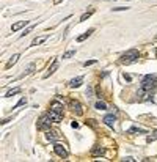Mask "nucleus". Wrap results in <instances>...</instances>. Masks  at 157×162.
Returning <instances> with one entry per match:
<instances>
[{"label":"nucleus","mask_w":157,"mask_h":162,"mask_svg":"<svg viewBox=\"0 0 157 162\" xmlns=\"http://www.w3.org/2000/svg\"><path fill=\"white\" fill-rule=\"evenodd\" d=\"M157 87V77L156 76H146L143 80H141V90H146V91H151Z\"/></svg>","instance_id":"nucleus-1"},{"label":"nucleus","mask_w":157,"mask_h":162,"mask_svg":"<svg viewBox=\"0 0 157 162\" xmlns=\"http://www.w3.org/2000/svg\"><path fill=\"white\" fill-rule=\"evenodd\" d=\"M50 123H53V120L50 118V115H49V112L47 113H43L41 115V118L38 120V129L39 131H49V128H50Z\"/></svg>","instance_id":"nucleus-2"},{"label":"nucleus","mask_w":157,"mask_h":162,"mask_svg":"<svg viewBox=\"0 0 157 162\" xmlns=\"http://www.w3.org/2000/svg\"><path fill=\"white\" fill-rule=\"evenodd\" d=\"M138 60V51H135V49H131V51H127L124 54V55L121 57V63L124 65H129V63H133V61Z\"/></svg>","instance_id":"nucleus-3"},{"label":"nucleus","mask_w":157,"mask_h":162,"mask_svg":"<svg viewBox=\"0 0 157 162\" xmlns=\"http://www.w3.org/2000/svg\"><path fill=\"white\" fill-rule=\"evenodd\" d=\"M53 151L58 154L61 159H66V157H68V151H66V148H64L63 145H60V143H55V145H53Z\"/></svg>","instance_id":"nucleus-4"},{"label":"nucleus","mask_w":157,"mask_h":162,"mask_svg":"<svg viewBox=\"0 0 157 162\" xmlns=\"http://www.w3.org/2000/svg\"><path fill=\"white\" fill-rule=\"evenodd\" d=\"M151 98H152V93H151V91H146V90H141V88H140V91H138V101L140 102L149 101Z\"/></svg>","instance_id":"nucleus-5"},{"label":"nucleus","mask_w":157,"mask_h":162,"mask_svg":"<svg viewBox=\"0 0 157 162\" xmlns=\"http://www.w3.org/2000/svg\"><path fill=\"white\" fill-rule=\"evenodd\" d=\"M69 107L72 109L75 115H82V104L79 101H69Z\"/></svg>","instance_id":"nucleus-6"},{"label":"nucleus","mask_w":157,"mask_h":162,"mask_svg":"<svg viewBox=\"0 0 157 162\" xmlns=\"http://www.w3.org/2000/svg\"><path fill=\"white\" fill-rule=\"evenodd\" d=\"M102 121H104L105 124L109 126V128H113L115 121H116V117H115L113 113H110V115H105V117H104V120H102Z\"/></svg>","instance_id":"nucleus-7"},{"label":"nucleus","mask_w":157,"mask_h":162,"mask_svg":"<svg viewBox=\"0 0 157 162\" xmlns=\"http://www.w3.org/2000/svg\"><path fill=\"white\" fill-rule=\"evenodd\" d=\"M50 110H52V112H57V113H61V115H63V104H61V102H58V101H53V102L50 104Z\"/></svg>","instance_id":"nucleus-8"},{"label":"nucleus","mask_w":157,"mask_h":162,"mask_svg":"<svg viewBox=\"0 0 157 162\" xmlns=\"http://www.w3.org/2000/svg\"><path fill=\"white\" fill-rule=\"evenodd\" d=\"M104 153H105V148H104V146H94L93 151H91V156L99 157V156H102Z\"/></svg>","instance_id":"nucleus-9"},{"label":"nucleus","mask_w":157,"mask_h":162,"mask_svg":"<svg viewBox=\"0 0 157 162\" xmlns=\"http://www.w3.org/2000/svg\"><path fill=\"white\" fill-rule=\"evenodd\" d=\"M57 69H58V61H57V60H53L52 66L49 68V72H46V74H44V79H47V77L50 76V74H53V72H55Z\"/></svg>","instance_id":"nucleus-10"},{"label":"nucleus","mask_w":157,"mask_h":162,"mask_svg":"<svg viewBox=\"0 0 157 162\" xmlns=\"http://www.w3.org/2000/svg\"><path fill=\"white\" fill-rule=\"evenodd\" d=\"M58 137L60 136H58V132H57V131H47V134H46V138H47V140H50V142H55Z\"/></svg>","instance_id":"nucleus-11"},{"label":"nucleus","mask_w":157,"mask_h":162,"mask_svg":"<svg viewBox=\"0 0 157 162\" xmlns=\"http://www.w3.org/2000/svg\"><path fill=\"white\" fill-rule=\"evenodd\" d=\"M27 24H28V21H19V22H16V24H13L11 30H13V32H17V30H21L22 27H25Z\"/></svg>","instance_id":"nucleus-12"},{"label":"nucleus","mask_w":157,"mask_h":162,"mask_svg":"<svg viewBox=\"0 0 157 162\" xmlns=\"http://www.w3.org/2000/svg\"><path fill=\"white\" fill-rule=\"evenodd\" d=\"M82 82H83V77H75V79H72L69 82V87L71 88H77V87H80Z\"/></svg>","instance_id":"nucleus-13"},{"label":"nucleus","mask_w":157,"mask_h":162,"mask_svg":"<svg viewBox=\"0 0 157 162\" xmlns=\"http://www.w3.org/2000/svg\"><path fill=\"white\" fill-rule=\"evenodd\" d=\"M93 32H94V29H90V30H86V32H85V33H83V35H80V36L77 38V41H79V43H82V41H85V40H86V38H88V36H90V35H91V33H93Z\"/></svg>","instance_id":"nucleus-14"},{"label":"nucleus","mask_w":157,"mask_h":162,"mask_svg":"<svg viewBox=\"0 0 157 162\" xmlns=\"http://www.w3.org/2000/svg\"><path fill=\"white\" fill-rule=\"evenodd\" d=\"M33 71H35V63H30L28 66H27L25 72H22V74H21V77H24V76H28V74H32Z\"/></svg>","instance_id":"nucleus-15"},{"label":"nucleus","mask_w":157,"mask_h":162,"mask_svg":"<svg viewBox=\"0 0 157 162\" xmlns=\"http://www.w3.org/2000/svg\"><path fill=\"white\" fill-rule=\"evenodd\" d=\"M127 134H146V131L140 129V128H131L127 131Z\"/></svg>","instance_id":"nucleus-16"},{"label":"nucleus","mask_w":157,"mask_h":162,"mask_svg":"<svg viewBox=\"0 0 157 162\" xmlns=\"http://www.w3.org/2000/svg\"><path fill=\"white\" fill-rule=\"evenodd\" d=\"M17 58H19V54H14V55L11 57V60L8 61V63H6V68H11V66H13V65L17 61Z\"/></svg>","instance_id":"nucleus-17"},{"label":"nucleus","mask_w":157,"mask_h":162,"mask_svg":"<svg viewBox=\"0 0 157 162\" xmlns=\"http://www.w3.org/2000/svg\"><path fill=\"white\" fill-rule=\"evenodd\" d=\"M94 107H96L98 110H107V104L102 102V101H98L96 104H94Z\"/></svg>","instance_id":"nucleus-18"},{"label":"nucleus","mask_w":157,"mask_h":162,"mask_svg":"<svg viewBox=\"0 0 157 162\" xmlns=\"http://www.w3.org/2000/svg\"><path fill=\"white\" fill-rule=\"evenodd\" d=\"M46 40H47V36H43V38H35V40L32 41V46H36V44H43Z\"/></svg>","instance_id":"nucleus-19"},{"label":"nucleus","mask_w":157,"mask_h":162,"mask_svg":"<svg viewBox=\"0 0 157 162\" xmlns=\"http://www.w3.org/2000/svg\"><path fill=\"white\" fill-rule=\"evenodd\" d=\"M17 93H21V88H14V90H10L8 93H6L5 98H11V96H14V95H17Z\"/></svg>","instance_id":"nucleus-20"},{"label":"nucleus","mask_w":157,"mask_h":162,"mask_svg":"<svg viewBox=\"0 0 157 162\" xmlns=\"http://www.w3.org/2000/svg\"><path fill=\"white\" fill-rule=\"evenodd\" d=\"M146 140H148V142H154V140H157V131H154V132H152L151 136H148Z\"/></svg>","instance_id":"nucleus-21"},{"label":"nucleus","mask_w":157,"mask_h":162,"mask_svg":"<svg viewBox=\"0 0 157 162\" xmlns=\"http://www.w3.org/2000/svg\"><path fill=\"white\" fill-rule=\"evenodd\" d=\"M72 55H75V51H68L63 54V58H71Z\"/></svg>","instance_id":"nucleus-22"},{"label":"nucleus","mask_w":157,"mask_h":162,"mask_svg":"<svg viewBox=\"0 0 157 162\" xmlns=\"http://www.w3.org/2000/svg\"><path fill=\"white\" fill-rule=\"evenodd\" d=\"M93 14V11H88V13H85V14H82V17H80V22H83V21H86L88 17Z\"/></svg>","instance_id":"nucleus-23"},{"label":"nucleus","mask_w":157,"mask_h":162,"mask_svg":"<svg viewBox=\"0 0 157 162\" xmlns=\"http://www.w3.org/2000/svg\"><path fill=\"white\" fill-rule=\"evenodd\" d=\"M25 102H27V99H25V98H22V99H21V101H19V102L16 104V106H14V107H13V109H17V107L24 106V104H25Z\"/></svg>","instance_id":"nucleus-24"},{"label":"nucleus","mask_w":157,"mask_h":162,"mask_svg":"<svg viewBox=\"0 0 157 162\" xmlns=\"http://www.w3.org/2000/svg\"><path fill=\"white\" fill-rule=\"evenodd\" d=\"M86 124H90L91 128H96V120H88Z\"/></svg>","instance_id":"nucleus-25"},{"label":"nucleus","mask_w":157,"mask_h":162,"mask_svg":"<svg viewBox=\"0 0 157 162\" xmlns=\"http://www.w3.org/2000/svg\"><path fill=\"white\" fill-rule=\"evenodd\" d=\"M94 63H96V60H90V61H85L83 66H90V65H94Z\"/></svg>","instance_id":"nucleus-26"},{"label":"nucleus","mask_w":157,"mask_h":162,"mask_svg":"<svg viewBox=\"0 0 157 162\" xmlns=\"http://www.w3.org/2000/svg\"><path fill=\"white\" fill-rule=\"evenodd\" d=\"M86 96H88V98H91V96H93V90H91L90 87L86 88Z\"/></svg>","instance_id":"nucleus-27"},{"label":"nucleus","mask_w":157,"mask_h":162,"mask_svg":"<svg viewBox=\"0 0 157 162\" xmlns=\"http://www.w3.org/2000/svg\"><path fill=\"white\" fill-rule=\"evenodd\" d=\"M33 27H30V29H27V30H24V33H21V36H25V35H28L30 33V30H32Z\"/></svg>","instance_id":"nucleus-28"},{"label":"nucleus","mask_w":157,"mask_h":162,"mask_svg":"<svg viewBox=\"0 0 157 162\" xmlns=\"http://www.w3.org/2000/svg\"><path fill=\"white\" fill-rule=\"evenodd\" d=\"M122 10H127V8H122V6H118V8H113V11H122Z\"/></svg>","instance_id":"nucleus-29"},{"label":"nucleus","mask_w":157,"mask_h":162,"mask_svg":"<svg viewBox=\"0 0 157 162\" xmlns=\"http://www.w3.org/2000/svg\"><path fill=\"white\" fill-rule=\"evenodd\" d=\"M126 161H129V162H133L135 159H133V157H131V156H129V157H126Z\"/></svg>","instance_id":"nucleus-30"}]
</instances>
